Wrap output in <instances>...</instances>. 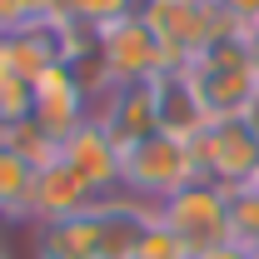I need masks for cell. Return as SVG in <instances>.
I'll return each instance as SVG.
<instances>
[{
  "instance_id": "12",
  "label": "cell",
  "mask_w": 259,
  "mask_h": 259,
  "mask_svg": "<svg viewBox=\"0 0 259 259\" xmlns=\"http://www.w3.org/2000/svg\"><path fill=\"white\" fill-rule=\"evenodd\" d=\"M100 194L55 155L50 164L35 169V220H70V214H85ZM30 220V225H35Z\"/></svg>"
},
{
  "instance_id": "8",
  "label": "cell",
  "mask_w": 259,
  "mask_h": 259,
  "mask_svg": "<svg viewBox=\"0 0 259 259\" xmlns=\"http://www.w3.org/2000/svg\"><path fill=\"white\" fill-rule=\"evenodd\" d=\"M95 225V259H135L145 229L155 225V204H140L130 194H105L90 204Z\"/></svg>"
},
{
  "instance_id": "4",
  "label": "cell",
  "mask_w": 259,
  "mask_h": 259,
  "mask_svg": "<svg viewBox=\"0 0 259 259\" xmlns=\"http://www.w3.org/2000/svg\"><path fill=\"white\" fill-rule=\"evenodd\" d=\"M194 150V169L199 180L220 185V190H234V185H254L259 180V135L239 115H225V120H209L190 140Z\"/></svg>"
},
{
  "instance_id": "3",
  "label": "cell",
  "mask_w": 259,
  "mask_h": 259,
  "mask_svg": "<svg viewBox=\"0 0 259 259\" xmlns=\"http://www.w3.org/2000/svg\"><path fill=\"white\" fill-rule=\"evenodd\" d=\"M185 70H190L194 90H199L204 110H209L214 120H225V115H244L249 95L259 90V75H254V65H249L244 30L220 35V40H214V45H204Z\"/></svg>"
},
{
  "instance_id": "1",
  "label": "cell",
  "mask_w": 259,
  "mask_h": 259,
  "mask_svg": "<svg viewBox=\"0 0 259 259\" xmlns=\"http://www.w3.org/2000/svg\"><path fill=\"white\" fill-rule=\"evenodd\" d=\"M140 15H145L150 30L160 35L169 65H190L220 35L244 30L220 0H140Z\"/></svg>"
},
{
  "instance_id": "23",
  "label": "cell",
  "mask_w": 259,
  "mask_h": 259,
  "mask_svg": "<svg viewBox=\"0 0 259 259\" xmlns=\"http://www.w3.org/2000/svg\"><path fill=\"white\" fill-rule=\"evenodd\" d=\"M0 259H15V254H10V249H5V239H0Z\"/></svg>"
},
{
  "instance_id": "10",
  "label": "cell",
  "mask_w": 259,
  "mask_h": 259,
  "mask_svg": "<svg viewBox=\"0 0 259 259\" xmlns=\"http://www.w3.org/2000/svg\"><path fill=\"white\" fill-rule=\"evenodd\" d=\"M90 115H95V100L70 80V70H65V65L45 70V75L30 85V120H35V125H45L55 140H65L70 130L85 125Z\"/></svg>"
},
{
  "instance_id": "18",
  "label": "cell",
  "mask_w": 259,
  "mask_h": 259,
  "mask_svg": "<svg viewBox=\"0 0 259 259\" xmlns=\"http://www.w3.org/2000/svg\"><path fill=\"white\" fill-rule=\"evenodd\" d=\"M135 259H194L185 249V239L175 234L169 225H160V214H155V225L145 229V239H140V254Z\"/></svg>"
},
{
  "instance_id": "17",
  "label": "cell",
  "mask_w": 259,
  "mask_h": 259,
  "mask_svg": "<svg viewBox=\"0 0 259 259\" xmlns=\"http://www.w3.org/2000/svg\"><path fill=\"white\" fill-rule=\"evenodd\" d=\"M135 10H140V0H60V20H80L95 30H105L110 20H125Z\"/></svg>"
},
{
  "instance_id": "11",
  "label": "cell",
  "mask_w": 259,
  "mask_h": 259,
  "mask_svg": "<svg viewBox=\"0 0 259 259\" xmlns=\"http://www.w3.org/2000/svg\"><path fill=\"white\" fill-rule=\"evenodd\" d=\"M95 120L115 135L120 150L140 145L145 135H155V95H150V85H115L110 95L95 100Z\"/></svg>"
},
{
  "instance_id": "5",
  "label": "cell",
  "mask_w": 259,
  "mask_h": 259,
  "mask_svg": "<svg viewBox=\"0 0 259 259\" xmlns=\"http://www.w3.org/2000/svg\"><path fill=\"white\" fill-rule=\"evenodd\" d=\"M100 60H105V75H110V90L115 85H150L160 70H169L160 35L145 25L140 10L125 15V20H110L100 30Z\"/></svg>"
},
{
  "instance_id": "15",
  "label": "cell",
  "mask_w": 259,
  "mask_h": 259,
  "mask_svg": "<svg viewBox=\"0 0 259 259\" xmlns=\"http://www.w3.org/2000/svg\"><path fill=\"white\" fill-rule=\"evenodd\" d=\"M0 145H5V150H15V155L30 164V169H40V164H50L55 155H60V140H55L45 125H35L30 115L0 130Z\"/></svg>"
},
{
  "instance_id": "22",
  "label": "cell",
  "mask_w": 259,
  "mask_h": 259,
  "mask_svg": "<svg viewBox=\"0 0 259 259\" xmlns=\"http://www.w3.org/2000/svg\"><path fill=\"white\" fill-rule=\"evenodd\" d=\"M244 45H249V65H254V75H259V30H244Z\"/></svg>"
},
{
  "instance_id": "13",
  "label": "cell",
  "mask_w": 259,
  "mask_h": 259,
  "mask_svg": "<svg viewBox=\"0 0 259 259\" xmlns=\"http://www.w3.org/2000/svg\"><path fill=\"white\" fill-rule=\"evenodd\" d=\"M30 249H35V259H95L90 209L70 214V220H35L30 225Z\"/></svg>"
},
{
  "instance_id": "6",
  "label": "cell",
  "mask_w": 259,
  "mask_h": 259,
  "mask_svg": "<svg viewBox=\"0 0 259 259\" xmlns=\"http://www.w3.org/2000/svg\"><path fill=\"white\" fill-rule=\"evenodd\" d=\"M155 214H160V225H169L180 239H185L190 254H204V249H214V244L229 239L225 190L209 185V180H194V185H185L180 194H169L164 204H155Z\"/></svg>"
},
{
  "instance_id": "14",
  "label": "cell",
  "mask_w": 259,
  "mask_h": 259,
  "mask_svg": "<svg viewBox=\"0 0 259 259\" xmlns=\"http://www.w3.org/2000/svg\"><path fill=\"white\" fill-rule=\"evenodd\" d=\"M35 220V169L15 150L0 145V225H30Z\"/></svg>"
},
{
  "instance_id": "19",
  "label": "cell",
  "mask_w": 259,
  "mask_h": 259,
  "mask_svg": "<svg viewBox=\"0 0 259 259\" xmlns=\"http://www.w3.org/2000/svg\"><path fill=\"white\" fill-rule=\"evenodd\" d=\"M20 15H25V25H40V20H60V0H20Z\"/></svg>"
},
{
  "instance_id": "7",
  "label": "cell",
  "mask_w": 259,
  "mask_h": 259,
  "mask_svg": "<svg viewBox=\"0 0 259 259\" xmlns=\"http://www.w3.org/2000/svg\"><path fill=\"white\" fill-rule=\"evenodd\" d=\"M60 160L105 199V194H120V169H125V150L115 145V135L100 125L95 115L85 125H75L60 140Z\"/></svg>"
},
{
  "instance_id": "9",
  "label": "cell",
  "mask_w": 259,
  "mask_h": 259,
  "mask_svg": "<svg viewBox=\"0 0 259 259\" xmlns=\"http://www.w3.org/2000/svg\"><path fill=\"white\" fill-rule=\"evenodd\" d=\"M150 95H155V130L160 135H175V140H194L199 130L209 125L214 115L204 110V100L194 90L190 70L185 65H169L150 80Z\"/></svg>"
},
{
  "instance_id": "16",
  "label": "cell",
  "mask_w": 259,
  "mask_h": 259,
  "mask_svg": "<svg viewBox=\"0 0 259 259\" xmlns=\"http://www.w3.org/2000/svg\"><path fill=\"white\" fill-rule=\"evenodd\" d=\"M225 204H229V244L254 249L259 244V180L225 190Z\"/></svg>"
},
{
  "instance_id": "24",
  "label": "cell",
  "mask_w": 259,
  "mask_h": 259,
  "mask_svg": "<svg viewBox=\"0 0 259 259\" xmlns=\"http://www.w3.org/2000/svg\"><path fill=\"white\" fill-rule=\"evenodd\" d=\"M244 30H259V20H254V25H244Z\"/></svg>"
},
{
  "instance_id": "2",
  "label": "cell",
  "mask_w": 259,
  "mask_h": 259,
  "mask_svg": "<svg viewBox=\"0 0 259 259\" xmlns=\"http://www.w3.org/2000/svg\"><path fill=\"white\" fill-rule=\"evenodd\" d=\"M199 180L194 169V150L190 140L175 135H145L140 145L125 150V169H120V194L140 199V204H164L169 194H180L185 185Z\"/></svg>"
},
{
  "instance_id": "20",
  "label": "cell",
  "mask_w": 259,
  "mask_h": 259,
  "mask_svg": "<svg viewBox=\"0 0 259 259\" xmlns=\"http://www.w3.org/2000/svg\"><path fill=\"white\" fill-rule=\"evenodd\" d=\"M194 259H254V254L244 244H229L225 239V244H214V249H204V254H194Z\"/></svg>"
},
{
  "instance_id": "21",
  "label": "cell",
  "mask_w": 259,
  "mask_h": 259,
  "mask_svg": "<svg viewBox=\"0 0 259 259\" xmlns=\"http://www.w3.org/2000/svg\"><path fill=\"white\" fill-rule=\"evenodd\" d=\"M239 120H244V125H249V130L259 135V90L249 95V105H244V115H239Z\"/></svg>"
}]
</instances>
